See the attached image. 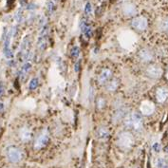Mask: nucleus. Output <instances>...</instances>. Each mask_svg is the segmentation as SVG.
<instances>
[{"mask_svg":"<svg viewBox=\"0 0 168 168\" xmlns=\"http://www.w3.org/2000/svg\"><path fill=\"white\" fill-rule=\"evenodd\" d=\"M125 124L128 128H132L136 131H139L143 128V122L140 113L133 112L125 117Z\"/></svg>","mask_w":168,"mask_h":168,"instance_id":"f257e3e1","label":"nucleus"},{"mask_svg":"<svg viewBox=\"0 0 168 168\" xmlns=\"http://www.w3.org/2000/svg\"><path fill=\"white\" fill-rule=\"evenodd\" d=\"M134 143V138L129 132H122L118 138V144L124 149H129Z\"/></svg>","mask_w":168,"mask_h":168,"instance_id":"f03ea898","label":"nucleus"},{"mask_svg":"<svg viewBox=\"0 0 168 168\" xmlns=\"http://www.w3.org/2000/svg\"><path fill=\"white\" fill-rule=\"evenodd\" d=\"M7 157L9 161L12 163L19 162L22 160L23 154H22L21 150L16 146H10L7 149Z\"/></svg>","mask_w":168,"mask_h":168,"instance_id":"7ed1b4c3","label":"nucleus"},{"mask_svg":"<svg viewBox=\"0 0 168 168\" xmlns=\"http://www.w3.org/2000/svg\"><path fill=\"white\" fill-rule=\"evenodd\" d=\"M49 142V136L47 131H44L42 134L38 136V138L35 140L34 148L35 149H42L44 148Z\"/></svg>","mask_w":168,"mask_h":168,"instance_id":"20e7f679","label":"nucleus"},{"mask_svg":"<svg viewBox=\"0 0 168 168\" xmlns=\"http://www.w3.org/2000/svg\"><path fill=\"white\" fill-rule=\"evenodd\" d=\"M131 25L134 29L138 30H144L145 29L147 28V25H148V22L147 19L143 16H139V17H136L132 20L131 22Z\"/></svg>","mask_w":168,"mask_h":168,"instance_id":"39448f33","label":"nucleus"},{"mask_svg":"<svg viewBox=\"0 0 168 168\" xmlns=\"http://www.w3.org/2000/svg\"><path fill=\"white\" fill-rule=\"evenodd\" d=\"M146 74L152 79H159L162 74V70L157 65H151L146 69Z\"/></svg>","mask_w":168,"mask_h":168,"instance_id":"423d86ee","label":"nucleus"},{"mask_svg":"<svg viewBox=\"0 0 168 168\" xmlns=\"http://www.w3.org/2000/svg\"><path fill=\"white\" fill-rule=\"evenodd\" d=\"M140 109L143 115H151L155 111V104L150 101H143L140 104Z\"/></svg>","mask_w":168,"mask_h":168,"instance_id":"0eeeda50","label":"nucleus"},{"mask_svg":"<svg viewBox=\"0 0 168 168\" xmlns=\"http://www.w3.org/2000/svg\"><path fill=\"white\" fill-rule=\"evenodd\" d=\"M112 77V71L108 69L103 70L102 72L100 73L99 77H98V82L100 85H104L106 84L108 81L111 79Z\"/></svg>","mask_w":168,"mask_h":168,"instance_id":"6e6552de","label":"nucleus"},{"mask_svg":"<svg viewBox=\"0 0 168 168\" xmlns=\"http://www.w3.org/2000/svg\"><path fill=\"white\" fill-rule=\"evenodd\" d=\"M156 99L159 103H164L168 99V88L164 87L159 88L156 91Z\"/></svg>","mask_w":168,"mask_h":168,"instance_id":"1a4fd4ad","label":"nucleus"},{"mask_svg":"<svg viewBox=\"0 0 168 168\" xmlns=\"http://www.w3.org/2000/svg\"><path fill=\"white\" fill-rule=\"evenodd\" d=\"M138 56L140 60H142L143 62H145V63H148V62L153 60V53L147 49H140L138 53Z\"/></svg>","mask_w":168,"mask_h":168,"instance_id":"9d476101","label":"nucleus"},{"mask_svg":"<svg viewBox=\"0 0 168 168\" xmlns=\"http://www.w3.org/2000/svg\"><path fill=\"white\" fill-rule=\"evenodd\" d=\"M122 12L127 16H132L137 12V10H136L135 5H133L132 3H125L122 6Z\"/></svg>","mask_w":168,"mask_h":168,"instance_id":"9b49d317","label":"nucleus"},{"mask_svg":"<svg viewBox=\"0 0 168 168\" xmlns=\"http://www.w3.org/2000/svg\"><path fill=\"white\" fill-rule=\"evenodd\" d=\"M19 136H20V139L23 140V142L27 143V142H30L31 139V132L28 127H23L20 130Z\"/></svg>","mask_w":168,"mask_h":168,"instance_id":"f8f14e48","label":"nucleus"},{"mask_svg":"<svg viewBox=\"0 0 168 168\" xmlns=\"http://www.w3.org/2000/svg\"><path fill=\"white\" fill-rule=\"evenodd\" d=\"M119 87V81L117 79H111L106 83V89L108 91H115V90Z\"/></svg>","mask_w":168,"mask_h":168,"instance_id":"ddd939ff","label":"nucleus"},{"mask_svg":"<svg viewBox=\"0 0 168 168\" xmlns=\"http://www.w3.org/2000/svg\"><path fill=\"white\" fill-rule=\"evenodd\" d=\"M125 116H126V109H125V108H120V109H118L117 112L115 113L113 119H114V122H119L122 119H124Z\"/></svg>","mask_w":168,"mask_h":168,"instance_id":"4468645a","label":"nucleus"},{"mask_svg":"<svg viewBox=\"0 0 168 168\" xmlns=\"http://www.w3.org/2000/svg\"><path fill=\"white\" fill-rule=\"evenodd\" d=\"M97 134H98V137L101 140H106L109 137V131L106 127H100Z\"/></svg>","mask_w":168,"mask_h":168,"instance_id":"2eb2a0df","label":"nucleus"},{"mask_svg":"<svg viewBox=\"0 0 168 168\" xmlns=\"http://www.w3.org/2000/svg\"><path fill=\"white\" fill-rule=\"evenodd\" d=\"M38 87V79L37 78H33L30 81V84H29V88L30 90H34L36 89Z\"/></svg>","mask_w":168,"mask_h":168,"instance_id":"dca6fc26","label":"nucleus"},{"mask_svg":"<svg viewBox=\"0 0 168 168\" xmlns=\"http://www.w3.org/2000/svg\"><path fill=\"white\" fill-rule=\"evenodd\" d=\"M30 67H31V65H30V63H26V64H24V66L22 67V69H21V72H20V75H23L25 73H27L30 70Z\"/></svg>","mask_w":168,"mask_h":168,"instance_id":"f3484780","label":"nucleus"},{"mask_svg":"<svg viewBox=\"0 0 168 168\" xmlns=\"http://www.w3.org/2000/svg\"><path fill=\"white\" fill-rule=\"evenodd\" d=\"M71 56L72 57H74V58H77V57H79L80 55V49L78 47H73L71 49Z\"/></svg>","mask_w":168,"mask_h":168,"instance_id":"a211bd4d","label":"nucleus"},{"mask_svg":"<svg viewBox=\"0 0 168 168\" xmlns=\"http://www.w3.org/2000/svg\"><path fill=\"white\" fill-rule=\"evenodd\" d=\"M15 20L17 23H21L22 21H23V12L22 10H19L15 14Z\"/></svg>","mask_w":168,"mask_h":168,"instance_id":"6ab92c4d","label":"nucleus"},{"mask_svg":"<svg viewBox=\"0 0 168 168\" xmlns=\"http://www.w3.org/2000/svg\"><path fill=\"white\" fill-rule=\"evenodd\" d=\"M104 106H106V101H104V99L99 98L98 101H97V107L99 108V109H102V108L104 107Z\"/></svg>","mask_w":168,"mask_h":168,"instance_id":"aec40b11","label":"nucleus"},{"mask_svg":"<svg viewBox=\"0 0 168 168\" xmlns=\"http://www.w3.org/2000/svg\"><path fill=\"white\" fill-rule=\"evenodd\" d=\"M85 14H90V13L92 12V6L90 3H87L85 6Z\"/></svg>","mask_w":168,"mask_h":168,"instance_id":"412c9836","label":"nucleus"},{"mask_svg":"<svg viewBox=\"0 0 168 168\" xmlns=\"http://www.w3.org/2000/svg\"><path fill=\"white\" fill-rule=\"evenodd\" d=\"M54 9H55V6H54V3L52 1H49L48 2V11L49 12H52L54 11Z\"/></svg>","mask_w":168,"mask_h":168,"instance_id":"4be33fe9","label":"nucleus"},{"mask_svg":"<svg viewBox=\"0 0 168 168\" xmlns=\"http://www.w3.org/2000/svg\"><path fill=\"white\" fill-rule=\"evenodd\" d=\"M4 54H5V56H6V58H7V59H12V58L13 57V52L11 51L10 49H9L8 51H4Z\"/></svg>","mask_w":168,"mask_h":168,"instance_id":"5701e85b","label":"nucleus"},{"mask_svg":"<svg viewBox=\"0 0 168 168\" xmlns=\"http://www.w3.org/2000/svg\"><path fill=\"white\" fill-rule=\"evenodd\" d=\"M153 150L155 151V152H160L161 151V145H160V143H154L153 144Z\"/></svg>","mask_w":168,"mask_h":168,"instance_id":"b1692460","label":"nucleus"},{"mask_svg":"<svg viewBox=\"0 0 168 168\" xmlns=\"http://www.w3.org/2000/svg\"><path fill=\"white\" fill-rule=\"evenodd\" d=\"M5 93V85H4L3 82H0V97Z\"/></svg>","mask_w":168,"mask_h":168,"instance_id":"393cba45","label":"nucleus"},{"mask_svg":"<svg viewBox=\"0 0 168 168\" xmlns=\"http://www.w3.org/2000/svg\"><path fill=\"white\" fill-rule=\"evenodd\" d=\"M162 29L164 31H166V33H168V18L166 20L163 21V23H162Z\"/></svg>","mask_w":168,"mask_h":168,"instance_id":"a878e982","label":"nucleus"},{"mask_svg":"<svg viewBox=\"0 0 168 168\" xmlns=\"http://www.w3.org/2000/svg\"><path fill=\"white\" fill-rule=\"evenodd\" d=\"M164 162H165V161L163 160V159H159V160H158V167L159 168H162L163 165H164Z\"/></svg>","mask_w":168,"mask_h":168,"instance_id":"bb28decb","label":"nucleus"},{"mask_svg":"<svg viewBox=\"0 0 168 168\" xmlns=\"http://www.w3.org/2000/svg\"><path fill=\"white\" fill-rule=\"evenodd\" d=\"M93 96H94V88H90V89H89V100L90 101L93 100Z\"/></svg>","mask_w":168,"mask_h":168,"instance_id":"cd10ccee","label":"nucleus"},{"mask_svg":"<svg viewBox=\"0 0 168 168\" xmlns=\"http://www.w3.org/2000/svg\"><path fill=\"white\" fill-rule=\"evenodd\" d=\"M27 9H28L29 11H33V10H35V9H36V5H35V4H33V3L29 4L28 7H27Z\"/></svg>","mask_w":168,"mask_h":168,"instance_id":"c85d7f7f","label":"nucleus"},{"mask_svg":"<svg viewBox=\"0 0 168 168\" xmlns=\"http://www.w3.org/2000/svg\"><path fill=\"white\" fill-rule=\"evenodd\" d=\"M80 67H81V62H77L76 63V65H75V71L76 72H78L80 70Z\"/></svg>","mask_w":168,"mask_h":168,"instance_id":"c756f323","label":"nucleus"},{"mask_svg":"<svg viewBox=\"0 0 168 168\" xmlns=\"http://www.w3.org/2000/svg\"><path fill=\"white\" fill-rule=\"evenodd\" d=\"M3 108H4V104L2 103H0V112L3 110Z\"/></svg>","mask_w":168,"mask_h":168,"instance_id":"7c9ffc66","label":"nucleus"},{"mask_svg":"<svg viewBox=\"0 0 168 168\" xmlns=\"http://www.w3.org/2000/svg\"><path fill=\"white\" fill-rule=\"evenodd\" d=\"M167 78H168V72H167Z\"/></svg>","mask_w":168,"mask_h":168,"instance_id":"2f4dec72","label":"nucleus"}]
</instances>
